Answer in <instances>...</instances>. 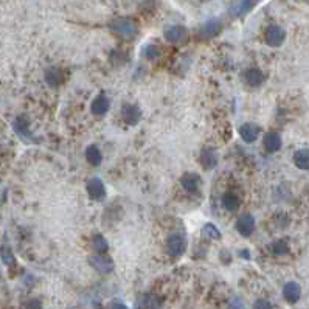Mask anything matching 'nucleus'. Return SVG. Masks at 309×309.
<instances>
[{
    "label": "nucleus",
    "instance_id": "1",
    "mask_svg": "<svg viewBox=\"0 0 309 309\" xmlns=\"http://www.w3.org/2000/svg\"><path fill=\"white\" fill-rule=\"evenodd\" d=\"M110 30L118 34L123 39H134L137 36V27L135 23L131 19H124V17H118L113 19L110 22Z\"/></svg>",
    "mask_w": 309,
    "mask_h": 309
},
{
    "label": "nucleus",
    "instance_id": "2",
    "mask_svg": "<svg viewBox=\"0 0 309 309\" xmlns=\"http://www.w3.org/2000/svg\"><path fill=\"white\" fill-rule=\"evenodd\" d=\"M166 250L174 258H179L187 252V239L185 236L179 235V233H173L166 239Z\"/></svg>",
    "mask_w": 309,
    "mask_h": 309
},
{
    "label": "nucleus",
    "instance_id": "3",
    "mask_svg": "<svg viewBox=\"0 0 309 309\" xmlns=\"http://www.w3.org/2000/svg\"><path fill=\"white\" fill-rule=\"evenodd\" d=\"M286 39V31L278 25H270L264 31V41L269 47H280Z\"/></svg>",
    "mask_w": 309,
    "mask_h": 309
},
{
    "label": "nucleus",
    "instance_id": "4",
    "mask_svg": "<svg viewBox=\"0 0 309 309\" xmlns=\"http://www.w3.org/2000/svg\"><path fill=\"white\" fill-rule=\"evenodd\" d=\"M87 195H89L90 199H94V201H103L106 198L104 184H103L98 177L90 179L87 182Z\"/></svg>",
    "mask_w": 309,
    "mask_h": 309
},
{
    "label": "nucleus",
    "instance_id": "5",
    "mask_svg": "<svg viewBox=\"0 0 309 309\" xmlns=\"http://www.w3.org/2000/svg\"><path fill=\"white\" fill-rule=\"evenodd\" d=\"M90 266H92L97 272L100 274H110L113 270V263L109 256H104V255H95V256H90Z\"/></svg>",
    "mask_w": 309,
    "mask_h": 309
},
{
    "label": "nucleus",
    "instance_id": "6",
    "mask_svg": "<svg viewBox=\"0 0 309 309\" xmlns=\"http://www.w3.org/2000/svg\"><path fill=\"white\" fill-rule=\"evenodd\" d=\"M187 37H188V31L182 25H174V27L165 31V39L171 44H182L187 41Z\"/></svg>",
    "mask_w": 309,
    "mask_h": 309
},
{
    "label": "nucleus",
    "instance_id": "7",
    "mask_svg": "<svg viewBox=\"0 0 309 309\" xmlns=\"http://www.w3.org/2000/svg\"><path fill=\"white\" fill-rule=\"evenodd\" d=\"M236 230L239 231V233L242 236H250L253 231H255V219H253V216L250 213H246V214H242L238 217V221H236Z\"/></svg>",
    "mask_w": 309,
    "mask_h": 309
},
{
    "label": "nucleus",
    "instance_id": "8",
    "mask_svg": "<svg viewBox=\"0 0 309 309\" xmlns=\"http://www.w3.org/2000/svg\"><path fill=\"white\" fill-rule=\"evenodd\" d=\"M283 297H285V300L291 305L297 303L302 297V288L299 283H295V281L286 283L285 288H283Z\"/></svg>",
    "mask_w": 309,
    "mask_h": 309
},
{
    "label": "nucleus",
    "instance_id": "9",
    "mask_svg": "<svg viewBox=\"0 0 309 309\" xmlns=\"http://www.w3.org/2000/svg\"><path fill=\"white\" fill-rule=\"evenodd\" d=\"M222 30V23L217 19H210L208 22H205L201 28V37L202 39H211V37L217 36Z\"/></svg>",
    "mask_w": 309,
    "mask_h": 309
},
{
    "label": "nucleus",
    "instance_id": "10",
    "mask_svg": "<svg viewBox=\"0 0 309 309\" xmlns=\"http://www.w3.org/2000/svg\"><path fill=\"white\" fill-rule=\"evenodd\" d=\"M239 135L246 143H253L260 137V127L253 123H244L239 126Z\"/></svg>",
    "mask_w": 309,
    "mask_h": 309
},
{
    "label": "nucleus",
    "instance_id": "11",
    "mask_svg": "<svg viewBox=\"0 0 309 309\" xmlns=\"http://www.w3.org/2000/svg\"><path fill=\"white\" fill-rule=\"evenodd\" d=\"M109 109H110V100L106 95H98L92 101V106H90V110H92V113L97 115V117L106 115L109 112Z\"/></svg>",
    "mask_w": 309,
    "mask_h": 309
},
{
    "label": "nucleus",
    "instance_id": "12",
    "mask_svg": "<svg viewBox=\"0 0 309 309\" xmlns=\"http://www.w3.org/2000/svg\"><path fill=\"white\" fill-rule=\"evenodd\" d=\"M281 145H283V140H281V135L278 132H267L264 135V140H263V146L267 152H277L281 149Z\"/></svg>",
    "mask_w": 309,
    "mask_h": 309
},
{
    "label": "nucleus",
    "instance_id": "13",
    "mask_svg": "<svg viewBox=\"0 0 309 309\" xmlns=\"http://www.w3.org/2000/svg\"><path fill=\"white\" fill-rule=\"evenodd\" d=\"M123 118L129 126H135L141 118V110L134 104H127L123 107Z\"/></svg>",
    "mask_w": 309,
    "mask_h": 309
},
{
    "label": "nucleus",
    "instance_id": "14",
    "mask_svg": "<svg viewBox=\"0 0 309 309\" xmlns=\"http://www.w3.org/2000/svg\"><path fill=\"white\" fill-rule=\"evenodd\" d=\"M199 184H201V179L198 174L191 173V174H185L182 179H180V185L182 188L188 193H198L199 190Z\"/></svg>",
    "mask_w": 309,
    "mask_h": 309
},
{
    "label": "nucleus",
    "instance_id": "15",
    "mask_svg": "<svg viewBox=\"0 0 309 309\" xmlns=\"http://www.w3.org/2000/svg\"><path fill=\"white\" fill-rule=\"evenodd\" d=\"M244 78H246V83L250 87H260L264 83V75L260 69H249L244 75Z\"/></svg>",
    "mask_w": 309,
    "mask_h": 309
},
{
    "label": "nucleus",
    "instance_id": "16",
    "mask_svg": "<svg viewBox=\"0 0 309 309\" xmlns=\"http://www.w3.org/2000/svg\"><path fill=\"white\" fill-rule=\"evenodd\" d=\"M260 0H239L236 3V6L233 8V14L238 16V17H242L246 16L247 12H250L256 5H258Z\"/></svg>",
    "mask_w": 309,
    "mask_h": 309
},
{
    "label": "nucleus",
    "instance_id": "17",
    "mask_svg": "<svg viewBox=\"0 0 309 309\" xmlns=\"http://www.w3.org/2000/svg\"><path fill=\"white\" fill-rule=\"evenodd\" d=\"M45 81H47V84L51 86V87H58V86L62 84V81H64V73H62V70L58 69V67H51V69H48V70L45 72Z\"/></svg>",
    "mask_w": 309,
    "mask_h": 309
},
{
    "label": "nucleus",
    "instance_id": "18",
    "mask_svg": "<svg viewBox=\"0 0 309 309\" xmlns=\"http://www.w3.org/2000/svg\"><path fill=\"white\" fill-rule=\"evenodd\" d=\"M294 165L299 170H309V149L303 148L294 152Z\"/></svg>",
    "mask_w": 309,
    "mask_h": 309
},
{
    "label": "nucleus",
    "instance_id": "19",
    "mask_svg": "<svg viewBox=\"0 0 309 309\" xmlns=\"http://www.w3.org/2000/svg\"><path fill=\"white\" fill-rule=\"evenodd\" d=\"M12 127H14V131L22 138H28L30 137V121H28L27 117H23V115H20V117H17L14 120V123H12Z\"/></svg>",
    "mask_w": 309,
    "mask_h": 309
},
{
    "label": "nucleus",
    "instance_id": "20",
    "mask_svg": "<svg viewBox=\"0 0 309 309\" xmlns=\"http://www.w3.org/2000/svg\"><path fill=\"white\" fill-rule=\"evenodd\" d=\"M199 160L204 165L205 170H213L214 166L217 165V156H216V152L213 149H204L201 152Z\"/></svg>",
    "mask_w": 309,
    "mask_h": 309
},
{
    "label": "nucleus",
    "instance_id": "21",
    "mask_svg": "<svg viewBox=\"0 0 309 309\" xmlns=\"http://www.w3.org/2000/svg\"><path fill=\"white\" fill-rule=\"evenodd\" d=\"M86 160L92 165V166H98L103 160V154L101 151L98 149V146L95 145H90L87 149H86Z\"/></svg>",
    "mask_w": 309,
    "mask_h": 309
},
{
    "label": "nucleus",
    "instance_id": "22",
    "mask_svg": "<svg viewBox=\"0 0 309 309\" xmlns=\"http://www.w3.org/2000/svg\"><path fill=\"white\" fill-rule=\"evenodd\" d=\"M222 205L227 211H236L239 208V198L235 193H225L222 198Z\"/></svg>",
    "mask_w": 309,
    "mask_h": 309
},
{
    "label": "nucleus",
    "instance_id": "23",
    "mask_svg": "<svg viewBox=\"0 0 309 309\" xmlns=\"http://www.w3.org/2000/svg\"><path fill=\"white\" fill-rule=\"evenodd\" d=\"M202 236L205 238V239H214V241H217V239H221L222 238V235H221V231H219V228H217L214 224H205L204 227H202Z\"/></svg>",
    "mask_w": 309,
    "mask_h": 309
},
{
    "label": "nucleus",
    "instance_id": "24",
    "mask_svg": "<svg viewBox=\"0 0 309 309\" xmlns=\"http://www.w3.org/2000/svg\"><path fill=\"white\" fill-rule=\"evenodd\" d=\"M92 247L98 255H104L109 249V244H107L106 238L103 235H95L94 239H92Z\"/></svg>",
    "mask_w": 309,
    "mask_h": 309
},
{
    "label": "nucleus",
    "instance_id": "25",
    "mask_svg": "<svg viewBox=\"0 0 309 309\" xmlns=\"http://www.w3.org/2000/svg\"><path fill=\"white\" fill-rule=\"evenodd\" d=\"M0 258H2L3 264L11 267V266H14L16 264V258H14V253H12L11 247L6 246V244H3L2 247H0Z\"/></svg>",
    "mask_w": 309,
    "mask_h": 309
},
{
    "label": "nucleus",
    "instance_id": "26",
    "mask_svg": "<svg viewBox=\"0 0 309 309\" xmlns=\"http://www.w3.org/2000/svg\"><path fill=\"white\" fill-rule=\"evenodd\" d=\"M270 250H272V253L277 256L288 255L289 253V242L286 239H277L272 246H270Z\"/></svg>",
    "mask_w": 309,
    "mask_h": 309
},
{
    "label": "nucleus",
    "instance_id": "27",
    "mask_svg": "<svg viewBox=\"0 0 309 309\" xmlns=\"http://www.w3.org/2000/svg\"><path fill=\"white\" fill-rule=\"evenodd\" d=\"M143 56H145L146 59H149V61L157 59V58L160 56V48H159L157 45L149 44V45H146V47L143 48Z\"/></svg>",
    "mask_w": 309,
    "mask_h": 309
},
{
    "label": "nucleus",
    "instance_id": "28",
    "mask_svg": "<svg viewBox=\"0 0 309 309\" xmlns=\"http://www.w3.org/2000/svg\"><path fill=\"white\" fill-rule=\"evenodd\" d=\"M289 222H291V219L288 217L286 213H278L275 216V224L278 225V228H286L289 225Z\"/></svg>",
    "mask_w": 309,
    "mask_h": 309
},
{
    "label": "nucleus",
    "instance_id": "29",
    "mask_svg": "<svg viewBox=\"0 0 309 309\" xmlns=\"http://www.w3.org/2000/svg\"><path fill=\"white\" fill-rule=\"evenodd\" d=\"M22 309H42V303L37 299H31L22 305Z\"/></svg>",
    "mask_w": 309,
    "mask_h": 309
},
{
    "label": "nucleus",
    "instance_id": "30",
    "mask_svg": "<svg viewBox=\"0 0 309 309\" xmlns=\"http://www.w3.org/2000/svg\"><path fill=\"white\" fill-rule=\"evenodd\" d=\"M253 309H274V308H272V305H270L269 300L260 299V300H256L253 303Z\"/></svg>",
    "mask_w": 309,
    "mask_h": 309
},
{
    "label": "nucleus",
    "instance_id": "31",
    "mask_svg": "<svg viewBox=\"0 0 309 309\" xmlns=\"http://www.w3.org/2000/svg\"><path fill=\"white\" fill-rule=\"evenodd\" d=\"M228 309H246V306H244V303H242L239 299H235V300H231V302H230Z\"/></svg>",
    "mask_w": 309,
    "mask_h": 309
},
{
    "label": "nucleus",
    "instance_id": "32",
    "mask_svg": "<svg viewBox=\"0 0 309 309\" xmlns=\"http://www.w3.org/2000/svg\"><path fill=\"white\" fill-rule=\"evenodd\" d=\"M221 260H222V263H225V264H228V263L231 261V255H230L228 250H222V252H221Z\"/></svg>",
    "mask_w": 309,
    "mask_h": 309
},
{
    "label": "nucleus",
    "instance_id": "33",
    "mask_svg": "<svg viewBox=\"0 0 309 309\" xmlns=\"http://www.w3.org/2000/svg\"><path fill=\"white\" fill-rule=\"evenodd\" d=\"M110 309H127V306L126 305H123L121 302H118V300H115V302H112L110 303Z\"/></svg>",
    "mask_w": 309,
    "mask_h": 309
},
{
    "label": "nucleus",
    "instance_id": "34",
    "mask_svg": "<svg viewBox=\"0 0 309 309\" xmlns=\"http://www.w3.org/2000/svg\"><path fill=\"white\" fill-rule=\"evenodd\" d=\"M249 250H246V249H244V250H241V255L244 256V258H250V255L247 253Z\"/></svg>",
    "mask_w": 309,
    "mask_h": 309
},
{
    "label": "nucleus",
    "instance_id": "35",
    "mask_svg": "<svg viewBox=\"0 0 309 309\" xmlns=\"http://www.w3.org/2000/svg\"><path fill=\"white\" fill-rule=\"evenodd\" d=\"M303 2H306V3H309V0H303Z\"/></svg>",
    "mask_w": 309,
    "mask_h": 309
}]
</instances>
